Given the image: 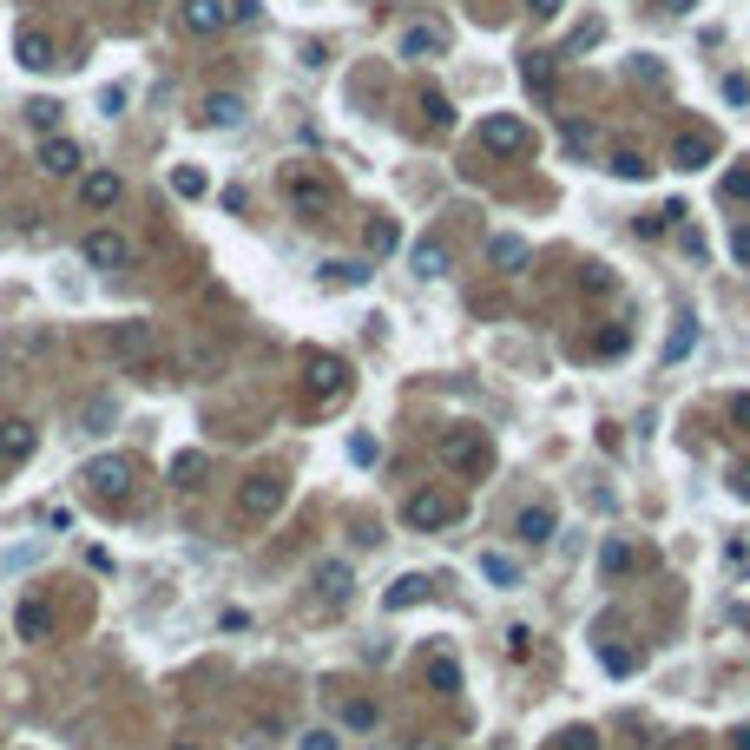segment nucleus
I'll list each match as a JSON object with an SVG mask.
<instances>
[{"mask_svg": "<svg viewBox=\"0 0 750 750\" xmlns=\"http://www.w3.org/2000/svg\"><path fill=\"white\" fill-rule=\"evenodd\" d=\"M402 520L415 533H441V527H454L461 520V500L448 494V487H415V494L402 500Z\"/></svg>", "mask_w": 750, "mask_h": 750, "instance_id": "nucleus-1", "label": "nucleus"}, {"mask_svg": "<svg viewBox=\"0 0 750 750\" xmlns=\"http://www.w3.org/2000/svg\"><path fill=\"white\" fill-rule=\"evenodd\" d=\"M283 198H290L297 218H329V211H336V185L316 178V172H283Z\"/></svg>", "mask_w": 750, "mask_h": 750, "instance_id": "nucleus-2", "label": "nucleus"}, {"mask_svg": "<svg viewBox=\"0 0 750 750\" xmlns=\"http://www.w3.org/2000/svg\"><path fill=\"white\" fill-rule=\"evenodd\" d=\"M441 461L461 468V474H487L494 468V448H487L481 428H448V435H441Z\"/></svg>", "mask_w": 750, "mask_h": 750, "instance_id": "nucleus-3", "label": "nucleus"}, {"mask_svg": "<svg viewBox=\"0 0 750 750\" xmlns=\"http://www.w3.org/2000/svg\"><path fill=\"white\" fill-rule=\"evenodd\" d=\"M283 494H290L283 474H250V481L237 487V514H244V520H270L283 507Z\"/></svg>", "mask_w": 750, "mask_h": 750, "instance_id": "nucleus-4", "label": "nucleus"}, {"mask_svg": "<svg viewBox=\"0 0 750 750\" xmlns=\"http://www.w3.org/2000/svg\"><path fill=\"white\" fill-rule=\"evenodd\" d=\"M303 382H310L316 402H336V395H349V362H336V356H310V362H303Z\"/></svg>", "mask_w": 750, "mask_h": 750, "instance_id": "nucleus-5", "label": "nucleus"}, {"mask_svg": "<svg viewBox=\"0 0 750 750\" xmlns=\"http://www.w3.org/2000/svg\"><path fill=\"white\" fill-rule=\"evenodd\" d=\"M481 145H487V152H507V158H514V152H527V145H533V132L514 119V112H494V119L481 125Z\"/></svg>", "mask_w": 750, "mask_h": 750, "instance_id": "nucleus-6", "label": "nucleus"}, {"mask_svg": "<svg viewBox=\"0 0 750 750\" xmlns=\"http://www.w3.org/2000/svg\"><path fill=\"white\" fill-rule=\"evenodd\" d=\"M711 158H718V139H711L704 125H685V132H678V145H672V165H678V172H704Z\"/></svg>", "mask_w": 750, "mask_h": 750, "instance_id": "nucleus-7", "label": "nucleus"}, {"mask_svg": "<svg viewBox=\"0 0 750 750\" xmlns=\"http://www.w3.org/2000/svg\"><path fill=\"white\" fill-rule=\"evenodd\" d=\"M14 60L27 66V73H53V66H60V47H53L40 27H20L14 33Z\"/></svg>", "mask_w": 750, "mask_h": 750, "instance_id": "nucleus-8", "label": "nucleus"}, {"mask_svg": "<svg viewBox=\"0 0 750 750\" xmlns=\"http://www.w3.org/2000/svg\"><path fill=\"white\" fill-rule=\"evenodd\" d=\"M79 257H86V264H93V270H119L125 257H132V244H125L119 231H86V244H79Z\"/></svg>", "mask_w": 750, "mask_h": 750, "instance_id": "nucleus-9", "label": "nucleus"}, {"mask_svg": "<svg viewBox=\"0 0 750 750\" xmlns=\"http://www.w3.org/2000/svg\"><path fill=\"white\" fill-rule=\"evenodd\" d=\"M40 172L47 178H79L86 172V152L73 139H40Z\"/></svg>", "mask_w": 750, "mask_h": 750, "instance_id": "nucleus-10", "label": "nucleus"}, {"mask_svg": "<svg viewBox=\"0 0 750 750\" xmlns=\"http://www.w3.org/2000/svg\"><path fill=\"white\" fill-rule=\"evenodd\" d=\"M119 198H125L119 172H79V204H86V211H112Z\"/></svg>", "mask_w": 750, "mask_h": 750, "instance_id": "nucleus-11", "label": "nucleus"}, {"mask_svg": "<svg viewBox=\"0 0 750 750\" xmlns=\"http://www.w3.org/2000/svg\"><path fill=\"white\" fill-rule=\"evenodd\" d=\"M441 47H448V27H441V20H415V27L402 33V60H435Z\"/></svg>", "mask_w": 750, "mask_h": 750, "instance_id": "nucleus-12", "label": "nucleus"}, {"mask_svg": "<svg viewBox=\"0 0 750 750\" xmlns=\"http://www.w3.org/2000/svg\"><path fill=\"white\" fill-rule=\"evenodd\" d=\"M86 481H93L106 500H119L125 487H132V468H125L119 454H99V461H86Z\"/></svg>", "mask_w": 750, "mask_h": 750, "instance_id": "nucleus-13", "label": "nucleus"}, {"mask_svg": "<svg viewBox=\"0 0 750 750\" xmlns=\"http://www.w3.org/2000/svg\"><path fill=\"white\" fill-rule=\"evenodd\" d=\"M112 422H119V402H112V395H86L79 415H73L79 435H112Z\"/></svg>", "mask_w": 750, "mask_h": 750, "instance_id": "nucleus-14", "label": "nucleus"}, {"mask_svg": "<svg viewBox=\"0 0 750 750\" xmlns=\"http://www.w3.org/2000/svg\"><path fill=\"white\" fill-rule=\"evenodd\" d=\"M14 632L20 639H53V606L47 599H20L14 606Z\"/></svg>", "mask_w": 750, "mask_h": 750, "instance_id": "nucleus-15", "label": "nucleus"}, {"mask_svg": "<svg viewBox=\"0 0 750 750\" xmlns=\"http://www.w3.org/2000/svg\"><path fill=\"white\" fill-rule=\"evenodd\" d=\"M178 20H185L191 33H224L231 7H224V0H185V7H178Z\"/></svg>", "mask_w": 750, "mask_h": 750, "instance_id": "nucleus-16", "label": "nucleus"}, {"mask_svg": "<svg viewBox=\"0 0 750 750\" xmlns=\"http://www.w3.org/2000/svg\"><path fill=\"white\" fill-rule=\"evenodd\" d=\"M33 448H40L33 422H0V461H33Z\"/></svg>", "mask_w": 750, "mask_h": 750, "instance_id": "nucleus-17", "label": "nucleus"}, {"mask_svg": "<svg viewBox=\"0 0 750 750\" xmlns=\"http://www.w3.org/2000/svg\"><path fill=\"white\" fill-rule=\"evenodd\" d=\"M553 527H560V520H553V507H540V500H533V507H520V520H514V533L527 540V547H547Z\"/></svg>", "mask_w": 750, "mask_h": 750, "instance_id": "nucleus-18", "label": "nucleus"}, {"mask_svg": "<svg viewBox=\"0 0 750 750\" xmlns=\"http://www.w3.org/2000/svg\"><path fill=\"white\" fill-rule=\"evenodd\" d=\"M422 599H428V579H422V573H408V579H395L389 593H382V606L402 612V606H422Z\"/></svg>", "mask_w": 750, "mask_h": 750, "instance_id": "nucleus-19", "label": "nucleus"}, {"mask_svg": "<svg viewBox=\"0 0 750 750\" xmlns=\"http://www.w3.org/2000/svg\"><path fill=\"white\" fill-rule=\"evenodd\" d=\"M316 593L343 606V599H349V566L343 560H323V566H316Z\"/></svg>", "mask_w": 750, "mask_h": 750, "instance_id": "nucleus-20", "label": "nucleus"}, {"mask_svg": "<svg viewBox=\"0 0 750 750\" xmlns=\"http://www.w3.org/2000/svg\"><path fill=\"white\" fill-rule=\"evenodd\" d=\"M237 119H244V99L237 93H211L204 99V125H237Z\"/></svg>", "mask_w": 750, "mask_h": 750, "instance_id": "nucleus-21", "label": "nucleus"}, {"mask_svg": "<svg viewBox=\"0 0 750 750\" xmlns=\"http://www.w3.org/2000/svg\"><path fill=\"white\" fill-rule=\"evenodd\" d=\"M204 474H211V461H204L198 448H185V454L172 461V481H178V487H204Z\"/></svg>", "mask_w": 750, "mask_h": 750, "instance_id": "nucleus-22", "label": "nucleus"}, {"mask_svg": "<svg viewBox=\"0 0 750 750\" xmlns=\"http://www.w3.org/2000/svg\"><path fill=\"white\" fill-rule=\"evenodd\" d=\"M487 257H494L500 270H520V264H527V244H520V237H507V231H500V237H487Z\"/></svg>", "mask_w": 750, "mask_h": 750, "instance_id": "nucleus-23", "label": "nucleus"}, {"mask_svg": "<svg viewBox=\"0 0 750 750\" xmlns=\"http://www.w3.org/2000/svg\"><path fill=\"white\" fill-rule=\"evenodd\" d=\"M448 270V250H441V237H422L415 244V277H441Z\"/></svg>", "mask_w": 750, "mask_h": 750, "instance_id": "nucleus-24", "label": "nucleus"}, {"mask_svg": "<svg viewBox=\"0 0 750 750\" xmlns=\"http://www.w3.org/2000/svg\"><path fill=\"white\" fill-rule=\"evenodd\" d=\"M145 343H152V329H145V323L112 329V349H119V356H145Z\"/></svg>", "mask_w": 750, "mask_h": 750, "instance_id": "nucleus-25", "label": "nucleus"}, {"mask_svg": "<svg viewBox=\"0 0 750 750\" xmlns=\"http://www.w3.org/2000/svg\"><path fill=\"white\" fill-rule=\"evenodd\" d=\"M718 198H724V204H744V198H750V165H731V172L718 178Z\"/></svg>", "mask_w": 750, "mask_h": 750, "instance_id": "nucleus-26", "label": "nucleus"}, {"mask_svg": "<svg viewBox=\"0 0 750 750\" xmlns=\"http://www.w3.org/2000/svg\"><path fill=\"white\" fill-rule=\"evenodd\" d=\"M60 99H33V106H27V125H33V132H47V139H53V125H60Z\"/></svg>", "mask_w": 750, "mask_h": 750, "instance_id": "nucleus-27", "label": "nucleus"}, {"mask_svg": "<svg viewBox=\"0 0 750 750\" xmlns=\"http://www.w3.org/2000/svg\"><path fill=\"white\" fill-rule=\"evenodd\" d=\"M612 172H619V178H652V158L625 145V152H612Z\"/></svg>", "mask_w": 750, "mask_h": 750, "instance_id": "nucleus-28", "label": "nucleus"}, {"mask_svg": "<svg viewBox=\"0 0 750 750\" xmlns=\"http://www.w3.org/2000/svg\"><path fill=\"white\" fill-rule=\"evenodd\" d=\"M375 718H382V711H375L369 698H349V704H343V724H349V731H375Z\"/></svg>", "mask_w": 750, "mask_h": 750, "instance_id": "nucleus-29", "label": "nucleus"}, {"mask_svg": "<svg viewBox=\"0 0 750 750\" xmlns=\"http://www.w3.org/2000/svg\"><path fill=\"white\" fill-rule=\"evenodd\" d=\"M402 244V231H395V218H369V250L382 257V250H395Z\"/></svg>", "mask_w": 750, "mask_h": 750, "instance_id": "nucleus-30", "label": "nucleus"}, {"mask_svg": "<svg viewBox=\"0 0 750 750\" xmlns=\"http://www.w3.org/2000/svg\"><path fill=\"white\" fill-rule=\"evenodd\" d=\"M560 145H566L573 158H586V152H593V125H586V119H573V125L560 132Z\"/></svg>", "mask_w": 750, "mask_h": 750, "instance_id": "nucleus-31", "label": "nucleus"}, {"mask_svg": "<svg viewBox=\"0 0 750 750\" xmlns=\"http://www.w3.org/2000/svg\"><path fill=\"white\" fill-rule=\"evenodd\" d=\"M481 573L494 579V586H514V560H507V553H481Z\"/></svg>", "mask_w": 750, "mask_h": 750, "instance_id": "nucleus-32", "label": "nucleus"}, {"mask_svg": "<svg viewBox=\"0 0 750 750\" xmlns=\"http://www.w3.org/2000/svg\"><path fill=\"white\" fill-rule=\"evenodd\" d=\"M428 685H435V691H454V685H461V665H454V658H435V665H428Z\"/></svg>", "mask_w": 750, "mask_h": 750, "instance_id": "nucleus-33", "label": "nucleus"}, {"mask_svg": "<svg viewBox=\"0 0 750 750\" xmlns=\"http://www.w3.org/2000/svg\"><path fill=\"white\" fill-rule=\"evenodd\" d=\"M323 283H369V264H323Z\"/></svg>", "mask_w": 750, "mask_h": 750, "instance_id": "nucleus-34", "label": "nucleus"}, {"mask_svg": "<svg viewBox=\"0 0 750 750\" xmlns=\"http://www.w3.org/2000/svg\"><path fill=\"white\" fill-rule=\"evenodd\" d=\"M172 191H178V198H198V191H204V172H191V165H178V172H172Z\"/></svg>", "mask_w": 750, "mask_h": 750, "instance_id": "nucleus-35", "label": "nucleus"}, {"mask_svg": "<svg viewBox=\"0 0 750 750\" xmlns=\"http://www.w3.org/2000/svg\"><path fill=\"white\" fill-rule=\"evenodd\" d=\"M422 112H428V125H454V112H448L441 93H422Z\"/></svg>", "mask_w": 750, "mask_h": 750, "instance_id": "nucleus-36", "label": "nucleus"}, {"mask_svg": "<svg viewBox=\"0 0 750 750\" xmlns=\"http://www.w3.org/2000/svg\"><path fill=\"white\" fill-rule=\"evenodd\" d=\"M527 86H533V93H547V86H553V73H547V60H527Z\"/></svg>", "mask_w": 750, "mask_h": 750, "instance_id": "nucleus-37", "label": "nucleus"}, {"mask_svg": "<svg viewBox=\"0 0 750 750\" xmlns=\"http://www.w3.org/2000/svg\"><path fill=\"white\" fill-rule=\"evenodd\" d=\"M593 349H599V356H612V349H625V329H599V336H593Z\"/></svg>", "mask_w": 750, "mask_h": 750, "instance_id": "nucleus-38", "label": "nucleus"}, {"mask_svg": "<svg viewBox=\"0 0 750 750\" xmlns=\"http://www.w3.org/2000/svg\"><path fill=\"white\" fill-rule=\"evenodd\" d=\"M632 73H639V79H652V86H658V79H665V66H658L652 53H639V60H632Z\"/></svg>", "mask_w": 750, "mask_h": 750, "instance_id": "nucleus-39", "label": "nucleus"}, {"mask_svg": "<svg viewBox=\"0 0 750 750\" xmlns=\"http://www.w3.org/2000/svg\"><path fill=\"white\" fill-rule=\"evenodd\" d=\"M731 257H737V264H750V224H737V231H731Z\"/></svg>", "mask_w": 750, "mask_h": 750, "instance_id": "nucleus-40", "label": "nucleus"}, {"mask_svg": "<svg viewBox=\"0 0 750 750\" xmlns=\"http://www.w3.org/2000/svg\"><path fill=\"white\" fill-rule=\"evenodd\" d=\"M599 658H606L612 672H632V665H639V658H632V652H619V645H606V652H599Z\"/></svg>", "mask_w": 750, "mask_h": 750, "instance_id": "nucleus-41", "label": "nucleus"}, {"mask_svg": "<svg viewBox=\"0 0 750 750\" xmlns=\"http://www.w3.org/2000/svg\"><path fill=\"white\" fill-rule=\"evenodd\" d=\"M586 290H593V297H606V290H612V277H606L599 264H586Z\"/></svg>", "mask_w": 750, "mask_h": 750, "instance_id": "nucleus-42", "label": "nucleus"}, {"mask_svg": "<svg viewBox=\"0 0 750 750\" xmlns=\"http://www.w3.org/2000/svg\"><path fill=\"white\" fill-rule=\"evenodd\" d=\"M507 652L527 658V652H533V632H520V625H514V632H507Z\"/></svg>", "mask_w": 750, "mask_h": 750, "instance_id": "nucleus-43", "label": "nucleus"}, {"mask_svg": "<svg viewBox=\"0 0 750 750\" xmlns=\"http://www.w3.org/2000/svg\"><path fill=\"white\" fill-rule=\"evenodd\" d=\"M593 744H599L593 731H566V737H560V750H593Z\"/></svg>", "mask_w": 750, "mask_h": 750, "instance_id": "nucleus-44", "label": "nucleus"}, {"mask_svg": "<svg viewBox=\"0 0 750 750\" xmlns=\"http://www.w3.org/2000/svg\"><path fill=\"white\" fill-rule=\"evenodd\" d=\"M303 750H343V744H336V731H310V737H303Z\"/></svg>", "mask_w": 750, "mask_h": 750, "instance_id": "nucleus-45", "label": "nucleus"}, {"mask_svg": "<svg viewBox=\"0 0 750 750\" xmlns=\"http://www.w3.org/2000/svg\"><path fill=\"white\" fill-rule=\"evenodd\" d=\"M560 7H566V0H527V14H533V20H553Z\"/></svg>", "mask_w": 750, "mask_h": 750, "instance_id": "nucleus-46", "label": "nucleus"}, {"mask_svg": "<svg viewBox=\"0 0 750 750\" xmlns=\"http://www.w3.org/2000/svg\"><path fill=\"white\" fill-rule=\"evenodd\" d=\"M737 494H744V500H750V468H744V474H737Z\"/></svg>", "mask_w": 750, "mask_h": 750, "instance_id": "nucleus-47", "label": "nucleus"}, {"mask_svg": "<svg viewBox=\"0 0 750 750\" xmlns=\"http://www.w3.org/2000/svg\"><path fill=\"white\" fill-rule=\"evenodd\" d=\"M737 750H750V724H744V731H737Z\"/></svg>", "mask_w": 750, "mask_h": 750, "instance_id": "nucleus-48", "label": "nucleus"}, {"mask_svg": "<svg viewBox=\"0 0 750 750\" xmlns=\"http://www.w3.org/2000/svg\"><path fill=\"white\" fill-rule=\"evenodd\" d=\"M178 750H191V744H178Z\"/></svg>", "mask_w": 750, "mask_h": 750, "instance_id": "nucleus-49", "label": "nucleus"}]
</instances>
